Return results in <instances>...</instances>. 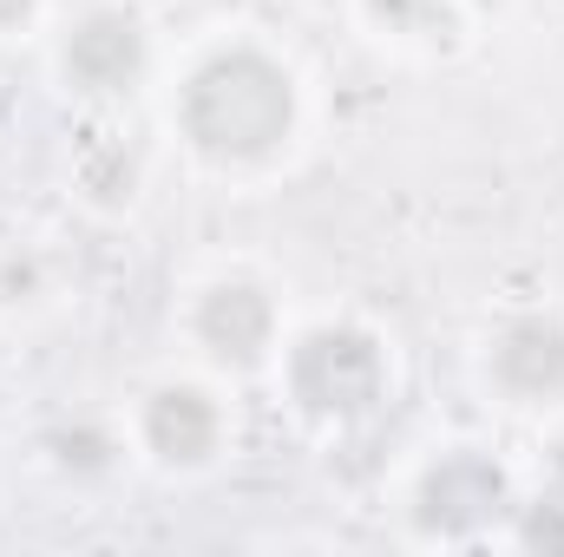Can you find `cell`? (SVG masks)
<instances>
[{"instance_id":"1","label":"cell","mask_w":564,"mask_h":557,"mask_svg":"<svg viewBox=\"0 0 564 557\" xmlns=\"http://www.w3.org/2000/svg\"><path fill=\"white\" fill-rule=\"evenodd\" d=\"M171 132L210 171H270L302 132L295 66L263 40H224L171 86Z\"/></svg>"},{"instance_id":"2","label":"cell","mask_w":564,"mask_h":557,"mask_svg":"<svg viewBox=\"0 0 564 557\" xmlns=\"http://www.w3.org/2000/svg\"><path fill=\"white\" fill-rule=\"evenodd\" d=\"M276 381L282 401L308 426L348 433L361 419H375L394 394V354L368 321H308L302 335H289L276 348Z\"/></svg>"},{"instance_id":"3","label":"cell","mask_w":564,"mask_h":557,"mask_svg":"<svg viewBox=\"0 0 564 557\" xmlns=\"http://www.w3.org/2000/svg\"><path fill=\"white\" fill-rule=\"evenodd\" d=\"M151 20L126 0H93L79 7L66 26H59V46H53V73L73 99L86 106H119L132 99L144 79H151Z\"/></svg>"},{"instance_id":"4","label":"cell","mask_w":564,"mask_h":557,"mask_svg":"<svg viewBox=\"0 0 564 557\" xmlns=\"http://www.w3.org/2000/svg\"><path fill=\"white\" fill-rule=\"evenodd\" d=\"M184 335L197 341V354L224 374H257L270 368L282 348V308L276 288L257 276H210L191 308H184Z\"/></svg>"},{"instance_id":"5","label":"cell","mask_w":564,"mask_h":557,"mask_svg":"<svg viewBox=\"0 0 564 557\" xmlns=\"http://www.w3.org/2000/svg\"><path fill=\"white\" fill-rule=\"evenodd\" d=\"M506 505H512V479L486 446H446L440 459H426L414 485V525L421 538H440V545L486 538Z\"/></svg>"},{"instance_id":"6","label":"cell","mask_w":564,"mask_h":557,"mask_svg":"<svg viewBox=\"0 0 564 557\" xmlns=\"http://www.w3.org/2000/svg\"><path fill=\"white\" fill-rule=\"evenodd\" d=\"M486 387L506 407H558L564 401V315L558 308H519L486 335L479 354Z\"/></svg>"},{"instance_id":"7","label":"cell","mask_w":564,"mask_h":557,"mask_svg":"<svg viewBox=\"0 0 564 557\" xmlns=\"http://www.w3.org/2000/svg\"><path fill=\"white\" fill-rule=\"evenodd\" d=\"M224 439H230V414H224V401H217L204 381L171 374V381H158L139 401V446L164 466V472H197V466H210V459L224 452Z\"/></svg>"},{"instance_id":"8","label":"cell","mask_w":564,"mask_h":557,"mask_svg":"<svg viewBox=\"0 0 564 557\" xmlns=\"http://www.w3.org/2000/svg\"><path fill=\"white\" fill-rule=\"evenodd\" d=\"M355 13L394 46H446L466 26V0H355Z\"/></svg>"},{"instance_id":"9","label":"cell","mask_w":564,"mask_h":557,"mask_svg":"<svg viewBox=\"0 0 564 557\" xmlns=\"http://www.w3.org/2000/svg\"><path fill=\"white\" fill-rule=\"evenodd\" d=\"M73 184L93 210H132L139 204V184H144V157L126 139H99L79 151L73 164Z\"/></svg>"},{"instance_id":"10","label":"cell","mask_w":564,"mask_h":557,"mask_svg":"<svg viewBox=\"0 0 564 557\" xmlns=\"http://www.w3.org/2000/svg\"><path fill=\"white\" fill-rule=\"evenodd\" d=\"M40 446H46V459H53L59 472H73V479H99V472H112V466H119V452H126V446H119V433H112L106 419H86V414L59 419Z\"/></svg>"},{"instance_id":"11","label":"cell","mask_w":564,"mask_h":557,"mask_svg":"<svg viewBox=\"0 0 564 557\" xmlns=\"http://www.w3.org/2000/svg\"><path fill=\"white\" fill-rule=\"evenodd\" d=\"M519 545H545V551H564V499H539V505H525L519 512V532H512Z\"/></svg>"},{"instance_id":"12","label":"cell","mask_w":564,"mask_h":557,"mask_svg":"<svg viewBox=\"0 0 564 557\" xmlns=\"http://www.w3.org/2000/svg\"><path fill=\"white\" fill-rule=\"evenodd\" d=\"M40 13H46V0H0V40H13V33H26V26H40Z\"/></svg>"}]
</instances>
